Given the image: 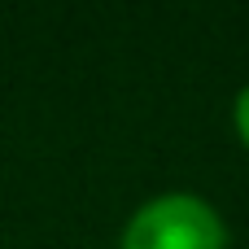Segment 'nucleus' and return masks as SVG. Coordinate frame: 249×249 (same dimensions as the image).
<instances>
[{
	"label": "nucleus",
	"instance_id": "nucleus-2",
	"mask_svg": "<svg viewBox=\"0 0 249 249\" xmlns=\"http://www.w3.org/2000/svg\"><path fill=\"white\" fill-rule=\"evenodd\" d=\"M232 131H236V140L249 149V83L236 92V101H232Z\"/></svg>",
	"mask_w": 249,
	"mask_h": 249
},
{
	"label": "nucleus",
	"instance_id": "nucleus-1",
	"mask_svg": "<svg viewBox=\"0 0 249 249\" xmlns=\"http://www.w3.org/2000/svg\"><path fill=\"white\" fill-rule=\"evenodd\" d=\"M118 249H228V223L197 193H158L131 210Z\"/></svg>",
	"mask_w": 249,
	"mask_h": 249
}]
</instances>
